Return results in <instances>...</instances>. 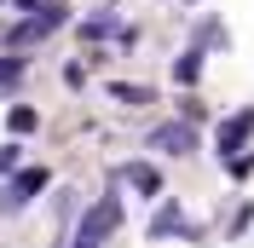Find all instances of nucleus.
Wrapping results in <instances>:
<instances>
[{"label":"nucleus","mask_w":254,"mask_h":248,"mask_svg":"<svg viewBox=\"0 0 254 248\" xmlns=\"http://www.w3.org/2000/svg\"><path fill=\"white\" fill-rule=\"evenodd\" d=\"M122 225V196H98L93 202V214L81 219V231H75V248H98L104 237Z\"/></svg>","instance_id":"1"},{"label":"nucleus","mask_w":254,"mask_h":248,"mask_svg":"<svg viewBox=\"0 0 254 248\" xmlns=\"http://www.w3.org/2000/svg\"><path fill=\"white\" fill-rule=\"evenodd\" d=\"M41 190H47V168H23L12 185L0 190V214H17V208H23V202H35Z\"/></svg>","instance_id":"2"},{"label":"nucleus","mask_w":254,"mask_h":248,"mask_svg":"<svg viewBox=\"0 0 254 248\" xmlns=\"http://www.w3.org/2000/svg\"><path fill=\"white\" fill-rule=\"evenodd\" d=\"M150 150H162V156H190V150H196L190 122H168V127H156V133H150Z\"/></svg>","instance_id":"3"},{"label":"nucleus","mask_w":254,"mask_h":248,"mask_svg":"<svg viewBox=\"0 0 254 248\" xmlns=\"http://www.w3.org/2000/svg\"><path fill=\"white\" fill-rule=\"evenodd\" d=\"M58 23H64V12H58V6H41V12H35V17H23L12 35H6V41H12V47H29V41H41V35H52Z\"/></svg>","instance_id":"4"},{"label":"nucleus","mask_w":254,"mask_h":248,"mask_svg":"<svg viewBox=\"0 0 254 248\" xmlns=\"http://www.w3.org/2000/svg\"><path fill=\"white\" fill-rule=\"evenodd\" d=\"M249 133H254V110H237L231 122H220V156H237L249 144Z\"/></svg>","instance_id":"5"},{"label":"nucleus","mask_w":254,"mask_h":248,"mask_svg":"<svg viewBox=\"0 0 254 248\" xmlns=\"http://www.w3.org/2000/svg\"><path fill=\"white\" fill-rule=\"evenodd\" d=\"M150 237H196V225H190V219L179 214L174 202H168V208H162V214L150 219Z\"/></svg>","instance_id":"6"},{"label":"nucleus","mask_w":254,"mask_h":248,"mask_svg":"<svg viewBox=\"0 0 254 248\" xmlns=\"http://www.w3.org/2000/svg\"><path fill=\"white\" fill-rule=\"evenodd\" d=\"M127 185L144 190V196H156V190H162V173L150 168V162H133V168H127Z\"/></svg>","instance_id":"7"},{"label":"nucleus","mask_w":254,"mask_h":248,"mask_svg":"<svg viewBox=\"0 0 254 248\" xmlns=\"http://www.w3.org/2000/svg\"><path fill=\"white\" fill-rule=\"evenodd\" d=\"M196 75H202V52H179V58H174V81H179V87H190Z\"/></svg>","instance_id":"8"},{"label":"nucleus","mask_w":254,"mask_h":248,"mask_svg":"<svg viewBox=\"0 0 254 248\" xmlns=\"http://www.w3.org/2000/svg\"><path fill=\"white\" fill-rule=\"evenodd\" d=\"M110 98H116V104H133V110H139V104H150V87H127V81H116Z\"/></svg>","instance_id":"9"},{"label":"nucleus","mask_w":254,"mask_h":248,"mask_svg":"<svg viewBox=\"0 0 254 248\" xmlns=\"http://www.w3.org/2000/svg\"><path fill=\"white\" fill-rule=\"evenodd\" d=\"M6 122H12V133H35V127H41V110H29V104H17L12 116H6Z\"/></svg>","instance_id":"10"},{"label":"nucleus","mask_w":254,"mask_h":248,"mask_svg":"<svg viewBox=\"0 0 254 248\" xmlns=\"http://www.w3.org/2000/svg\"><path fill=\"white\" fill-rule=\"evenodd\" d=\"M81 35H87V41H104V35H116V17H93V23H81Z\"/></svg>","instance_id":"11"},{"label":"nucleus","mask_w":254,"mask_h":248,"mask_svg":"<svg viewBox=\"0 0 254 248\" xmlns=\"http://www.w3.org/2000/svg\"><path fill=\"white\" fill-rule=\"evenodd\" d=\"M17 75H23V58H0V87H12Z\"/></svg>","instance_id":"12"},{"label":"nucleus","mask_w":254,"mask_h":248,"mask_svg":"<svg viewBox=\"0 0 254 248\" xmlns=\"http://www.w3.org/2000/svg\"><path fill=\"white\" fill-rule=\"evenodd\" d=\"M17 162H23V150L17 144H0V173H17Z\"/></svg>","instance_id":"13"},{"label":"nucleus","mask_w":254,"mask_h":248,"mask_svg":"<svg viewBox=\"0 0 254 248\" xmlns=\"http://www.w3.org/2000/svg\"><path fill=\"white\" fill-rule=\"evenodd\" d=\"M0 6H6V0H0Z\"/></svg>","instance_id":"14"}]
</instances>
